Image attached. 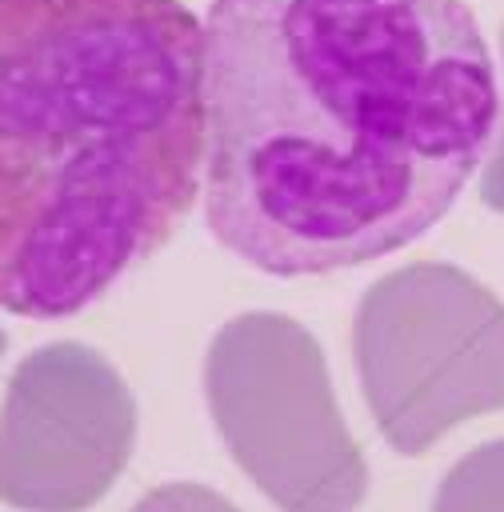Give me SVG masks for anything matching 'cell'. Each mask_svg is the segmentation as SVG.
<instances>
[{
	"label": "cell",
	"mask_w": 504,
	"mask_h": 512,
	"mask_svg": "<svg viewBox=\"0 0 504 512\" xmlns=\"http://www.w3.org/2000/svg\"><path fill=\"white\" fill-rule=\"evenodd\" d=\"M204 396L232 460L280 512H356L368 496L324 348L300 320L232 316L208 344Z\"/></svg>",
	"instance_id": "obj_3"
},
{
	"label": "cell",
	"mask_w": 504,
	"mask_h": 512,
	"mask_svg": "<svg viewBox=\"0 0 504 512\" xmlns=\"http://www.w3.org/2000/svg\"><path fill=\"white\" fill-rule=\"evenodd\" d=\"M128 512H240V508L204 484L172 480V484H160L148 496H140Z\"/></svg>",
	"instance_id": "obj_7"
},
{
	"label": "cell",
	"mask_w": 504,
	"mask_h": 512,
	"mask_svg": "<svg viewBox=\"0 0 504 512\" xmlns=\"http://www.w3.org/2000/svg\"><path fill=\"white\" fill-rule=\"evenodd\" d=\"M204 144L188 4L0 0V308H88L196 204Z\"/></svg>",
	"instance_id": "obj_2"
},
{
	"label": "cell",
	"mask_w": 504,
	"mask_h": 512,
	"mask_svg": "<svg viewBox=\"0 0 504 512\" xmlns=\"http://www.w3.org/2000/svg\"><path fill=\"white\" fill-rule=\"evenodd\" d=\"M432 512H504V440L464 452L440 480Z\"/></svg>",
	"instance_id": "obj_6"
},
{
	"label": "cell",
	"mask_w": 504,
	"mask_h": 512,
	"mask_svg": "<svg viewBox=\"0 0 504 512\" xmlns=\"http://www.w3.org/2000/svg\"><path fill=\"white\" fill-rule=\"evenodd\" d=\"M132 444L124 376L84 344H44L4 392L0 500L16 512H84L116 484Z\"/></svg>",
	"instance_id": "obj_5"
},
{
	"label": "cell",
	"mask_w": 504,
	"mask_h": 512,
	"mask_svg": "<svg viewBox=\"0 0 504 512\" xmlns=\"http://www.w3.org/2000/svg\"><path fill=\"white\" fill-rule=\"evenodd\" d=\"M0 356H4V332H0Z\"/></svg>",
	"instance_id": "obj_9"
},
{
	"label": "cell",
	"mask_w": 504,
	"mask_h": 512,
	"mask_svg": "<svg viewBox=\"0 0 504 512\" xmlns=\"http://www.w3.org/2000/svg\"><path fill=\"white\" fill-rule=\"evenodd\" d=\"M204 220L268 276L400 252L496 136V64L468 0H212Z\"/></svg>",
	"instance_id": "obj_1"
},
{
	"label": "cell",
	"mask_w": 504,
	"mask_h": 512,
	"mask_svg": "<svg viewBox=\"0 0 504 512\" xmlns=\"http://www.w3.org/2000/svg\"><path fill=\"white\" fill-rule=\"evenodd\" d=\"M352 360L384 440L420 456L504 408V304L464 268L416 260L360 296Z\"/></svg>",
	"instance_id": "obj_4"
},
{
	"label": "cell",
	"mask_w": 504,
	"mask_h": 512,
	"mask_svg": "<svg viewBox=\"0 0 504 512\" xmlns=\"http://www.w3.org/2000/svg\"><path fill=\"white\" fill-rule=\"evenodd\" d=\"M500 40H504V36H500ZM480 200H484L492 212H504V116H500V128H496L492 148H488V156H484Z\"/></svg>",
	"instance_id": "obj_8"
}]
</instances>
